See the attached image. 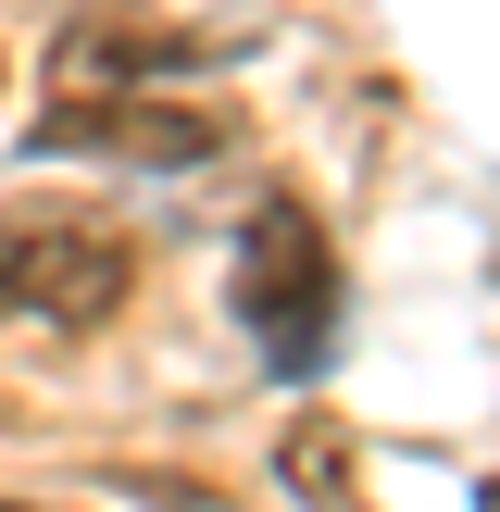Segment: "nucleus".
<instances>
[{
	"mask_svg": "<svg viewBox=\"0 0 500 512\" xmlns=\"http://www.w3.org/2000/svg\"><path fill=\"white\" fill-rule=\"evenodd\" d=\"M238 313H250V338H263L288 375L325 363V325H338V263H325V225L300 213V200H250V238H238Z\"/></svg>",
	"mask_w": 500,
	"mask_h": 512,
	"instance_id": "nucleus-1",
	"label": "nucleus"
},
{
	"mask_svg": "<svg viewBox=\"0 0 500 512\" xmlns=\"http://www.w3.org/2000/svg\"><path fill=\"white\" fill-rule=\"evenodd\" d=\"M113 288H125V250L113 238H0V325H88V313H113Z\"/></svg>",
	"mask_w": 500,
	"mask_h": 512,
	"instance_id": "nucleus-2",
	"label": "nucleus"
},
{
	"mask_svg": "<svg viewBox=\"0 0 500 512\" xmlns=\"http://www.w3.org/2000/svg\"><path fill=\"white\" fill-rule=\"evenodd\" d=\"M38 150H138V163H200L213 113H163V100H125V113H63L38 125Z\"/></svg>",
	"mask_w": 500,
	"mask_h": 512,
	"instance_id": "nucleus-3",
	"label": "nucleus"
},
{
	"mask_svg": "<svg viewBox=\"0 0 500 512\" xmlns=\"http://www.w3.org/2000/svg\"><path fill=\"white\" fill-rule=\"evenodd\" d=\"M288 475H300V488H313V512H350V488H338V438H325V425H300V438H288Z\"/></svg>",
	"mask_w": 500,
	"mask_h": 512,
	"instance_id": "nucleus-4",
	"label": "nucleus"
},
{
	"mask_svg": "<svg viewBox=\"0 0 500 512\" xmlns=\"http://www.w3.org/2000/svg\"><path fill=\"white\" fill-rule=\"evenodd\" d=\"M0 512H25V500H0Z\"/></svg>",
	"mask_w": 500,
	"mask_h": 512,
	"instance_id": "nucleus-5",
	"label": "nucleus"
}]
</instances>
